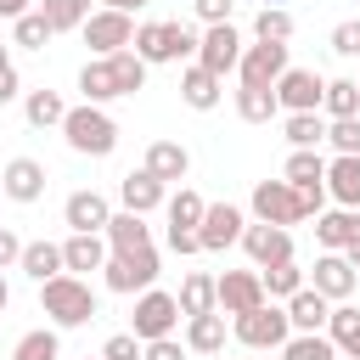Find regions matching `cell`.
Instances as JSON below:
<instances>
[{
	"instance_id": "obj_57",
	"label": "cell",
	"mask_w": 360,
	"mask_h": 360,
	"mask_svg": "<svg viewBox=\"0 0 360 360\" xmlns=\"http://www.w3.org/2000/svg\"><path fill=\"white\" fill-rule=\"evenodd\" d=\"M84 360H90V354H84ZM96 360H101V354H96Z\"/></svg>"
},
{
	"instance_id": "obj_8",
	"label": "cell",
	"mask_w": 360,
	"mask_h": 360,
	"mask_svg": "<svg viewBox=\"0 0 360 360\" xmlns=\"http://www.w3.org/2000/svg\"><path fill=\"white\" fill-rule=\"evenodd\" d=\"M79 34H84V45H90L96 56H112V51H124V45L135 39V17L101 6V11H90V17L79 22Z\"/></svg>"
},
{
	"instance_id": "obj_7",
	"label": "cell",
	"mask_w": 360,
	"mask_h": 360,
	"mask_svg": "<svg viewBox=\"0 0 360 360\" xmlns=\"http://www.w3.org/2000/svg\"><path fill=\"white\" fill-rule=\"evenodd\" d=\"M174 326H180V304H174V292H163V287H146V292L135 298L129 332H135L141 343H152V338H169Z\"/></svg>"
},
{
	"instance_id": "obj_55",
	"label": "cell",
	"mask_w": 360,
	"mask_h": 360,
	"mask_svg": "<svg viewBox=\"0 0 360 360\" xmlns=\"http://www.w3.org/2000/svg\"><path fill=\"white\" fill-rule=\"evenodd\" d=\"M6 304H11V287H6V270H0V315H6Z\"/></svg>"
},
{
	"instance_id": "obj_30",
	"label": "cell",
	"mask_w": 360,
	"mask_h": 360,
	"mask_svg": "<svg viewBox=\"0 0 360 360\" xmlns=\"http://www.w3.org/2000/svg\"><path fill=\"white\" fill-rule=\"evenodd\" d=\"M17 270H28L34 281H51V276H62V242H22V259H17Z\"/></svg>"
},
{
	"instance_id": "obj_14",
	"label": "cell",
	"mask_w": 360,
	"mask_h": 360,
	"mask_svg": "<svg viewBox=\"0 0 360 360\" xmlns=\"http://www.w3.org/2000/svg\"><path fill=\"white\" fill-rule=\"evenodd\" d=\"M242 208L236 202H208L202 208V219H197V242H202V253H219V248H231V242H242Z\"/></svg>"
},
{
	"instance_id": "obj_42",
	"label": "cell",
	"mask_w": 360,
	"mask_h": 360,
	"mask_svg": "<svg viewBox=\"0 0 360 360\" xmlns=\"http://www.w3.org/2000/svg\"><path fill=\"white\" fill-rule=\"evenodd\" d=\"M39 11H45V22H51L56 34H68V28H79V22L90 17V0H45Z\"/></svg>"
},
{
	"instance_id": "obj_23",
	"label": "cell",
	"mask_w": 360,
	"mask_h": 360,
	"mask_svg": "<svg viewBox=\"0 0 360 360\" xmlns=\"http://www.w3.org/2000/svg\"><path fill=\"white\" fill-rule=\"evenodd\" d=\"M62 219H68L73 231H107L112 208H107V197H101V191H73V197L62 202Z\"/></svg>"
},
{
	"instance_id": "obj_59",
	"label": "cell",
	"mask_w": 360,
	"mask_h": 360,
	"mask_svg": "<svg viewBox=\"0 0 360 360\" xmlns=\"http://www.w3.org/2000/svg\"><path fill=\"white\" fill-rule=\"evenodd\" d=\"M354 84H360V79H354Z\"/></svg>"
},
{
	"instance_id": "obj_38",
	"label": "cell",
	"mask_w": 360,
	"mask_h": 360,
	"mask_svg": "<svg viewBox=\"0 0 360 360\" xmlns=\"http://www.w3.org/2000/svg\"><path fill=\"white\" fill-rule=\"evenodd\" d=\"M51 22H45V11H22L17 22H11V45H22V51H45L51 45Z\"/></svg>"
},
{
	"instance_id": "obj_26",
	"label": "cell",
	"mask_w": 360,
	"mask_h": 360,
	"mask_svg": "<svg viewBox=\"0 0 360 360\" xmlns=\"http://www.w3.org/2000/svg\"><path fill=\"white\" fill-rule=\"evenodd\" d=\"M219 84H225L219 73H208V68H197V62H191V68L180 73V101H186V107H197V112H208V107H219V96H225Z\"/></svg>"
},
{
	"instance_id": "obj_5",
	"label": "cell",
	"mask_w": 360,
	"mask_h": 360,
	"mask_svg": "<svg viewBox=\"0 0 360 360\" xmlns=\"http://www.w3.org/2000/svg\"><path fill=\"white\" fill-rule=\"evenodd\" d=\"M231 332H236V343H248V349H281V343L292 338V321H287V309H281L276 298H264L259 309L231 315Z\"/></svg>"
},
{
	"instance_id": "obj_9",
	"label": "cell",
	"mask_w": 360,
	"mask_h": 360,
	"mask_svg": "<svg viewBox=\"0 0 360 360\" xmlns=\"http://www.w3.org/2000/svg\"><path fill=\"white\" fill-rule=\"evenodd\" d=\"M270 90H276V107H281V112H321V90H326V79H321L315 68H287Z\"/></svg>"
},
{
	"instance_id": "obj_48",
	"label": "cell",
	"mask_w": 360,
	"mask_h": 360,
	"mask_svg": "<svg viewBox=\"0 0 360 360\" xmlns=\"http://www.w3.org/2000/svg\"><path fill=\"white\" fill-rule=\"evenodd\" d=\"M191 11H197L202 22H231V11H236V0H191Z\"/></svg>"
},
{
	"instance_id": "obj_3",
	"label": "cell",
	"mask_w": 360,
	"mask_h": 360,
	"mask_svg": "<svg viewBox=\"0 0 360 360\" xmlns=\"http://www.w3.org/2000/svg\"><path fill=\"white\" fill-rule=\"evenodd\" d=\"M62 135H68V146H73L79 158H107V152L118 146V124H112V112H107V107H96V101L68 107Z\"/></svg>"
},
{
	"instance_id": "obj_53",
	"label": "cell",
	"mask_w": 360,
	"mask_h": 360,
	"mask_svg": "<svg viewBox=\"0 0 360 360\" xmlns=\"http://www.w3.org/2000/svg\"><path fill=\"white\" fill-rule=\"evenodd\" d=\"M343 259H349V264H354V270H360V231H354V236H349V248H343Z\"/></svg>"
},
{
	"instance_id": "obj_12",
	"label": "cell",
	"mask_w": 360,
	"mask_h": 360,
	"mask_svg": "<svg viewBox=\"0 0 360 360\" xmlns=\"http://www.w3.org/2000/svg\"><path fill=\"white\" fill-rule=\"evenodd\" d=\"M214 304H219L225 315H248V309H259V304H264V281H259V270H225V276H214Z\"/></svg>"
},
{
	"instance_id": "obj_27",
	"label": "cell",
	"mask_w": 360,
	"mask_h": 360,
	"mask_svg": "<svg viewBox=\"0 0 360 360\" xmlns=\"http://www.w3.org/2000/svg\"><path fill=\"white\" fill-rule=\"evenodd\" d=\"M326 338L349 354V360H360V309L343 298V304H332V315H326Z\"/></svg>"
},
{
	"instance_id": "obj_51",
	"label": "cell",
	"mask_w": 360,
	"mask_h": 360,
	"mask_svg": "<svg viewBox=\"0 0 360 360\" xmlns=\"http://www.w3.org/2000/svg\"><path fill=\"white\" fill-rule=\"evenodd\" d=\"M17 90H22L17 68H0V107H6V101H17Z\"/></svg>"
},
{
	"instance_id": "obj_29",
	"label": "cell",
	"mask_w": 360,
	"mask_h": 360,
	"mask_svg": "<svg viewBox=\"0 0 360 360\" xmlns=\"http://www.w3.org/2000/svg\"><path fill=\"white\" fill-rule=\"evenodd\" d=\"M22 118H28L34 129H62V118H68V101H62L56 90H28V101H22Z\"/></svg>"
},
{
	"instance_id": "obj_44",
	"label": "cell",
	"mask_w": 360,
	"mask_h": 360,
	"mask_svg": "<svg viewBox=\"0 0 360 360\" xmlns=\"http://www.w3.org/2000/svg\"><path fill=\"white\" fill-rule=\"evenodd\" d=\"M101 360H141V338L135 332H112L101 343Z\"/></svg>"
},
{
	"instance_id": "obj_6",
	"label": "cell",
	"mask_w": 360,
	"mask_h": 360,
	"mask_svg": "<svg viewBox=\"0 0 360 360\" xmlns=\"http://www.w3.org/2000/svg\"><path fill=\"white\" fill-rule=\"evenodd\" d=\"M158 248L146 242V248H129V253H107V264H101V281L112 287V292H146L152 281H158Z\"/></svg>"
},
{
	"instance_id": "obj_49",
	"label": "cell",
	"mask_w": 360,
	"mask_h": 360,
	"mask_svg": "<svg viewBox=\"0 0 360 360\" xmlns=\"http://www.w3.org/2000/svg\"><path fill=\"white\" fill-rule=\"evenodd\" d=\"M17 259H22V236H17V231H6V225H0V270H11V264H17Z\"/></svg>"
},
{
	"instance_id": "obj_4",
	"label": "cell",
	"mask_w": 360,
	"mask_h": 360,
	"mask_svg": "<svg viewBox=\"0 0 360 360\" xmlns=\"http://www.w3.org/2000/svg\"><path fill=\"white\" fill-rule=\"evenodd\" d=\"M129 51L152 68V62H186V56H197V34L186 28V22H141L135 28V39H129Z\"/></svg>"
},
{
	"instance_id": "obj_40",
	"label": "cell",
	"mask_w": 360,
	"mask_h": 360,
	"mask_svg": "<svg viewBox=\"0 0 360 360\" xmlns=\"http://www.w3.org/2000/svg\"><path fill=\"white\" fill-rule=\"evenodd\" d=\"M163 202H169V225H180V231H197V219H202V208H208L191 186H180V191L163 197Z\"/></svg>"
},
{
	"instance_id": "obj_33",
	"label": "cell",
	"mask_w": 360,
	"mask_h": 360,
	"mask_svg": "<svg viewBox=\"0 0 360 360\" xmlns=\"http://www.w3.org/2000/svg\"><path fill=\"white\" fill-rule=\"evenodd\" d=\"M281 360H338V343L326 332H292L281 343Z\"/></svg>"
},
{
	"instance_id": "obj_28",
	"label": "cell",
	"mask_w": 360,
	"mask_h": 360,
	"mask_svg": "<svg viewBox=\"0 0 360 360\" xmlns=\"http://www.w3.org/2000/svg\"><path fill=\"white\" fill-rule=\"evenodd\" d=\"M101 236L112 242V253H129V248H146V242H152V231H146V214H129V208H124V214H112Z\"/></svg>"
},
{
	"instance_id": "obj_52",
	"label": "cell",
	"mask_w": 360,
	"mask_h": 360,
	"mask_svg": "<svg viewBox=\"0 0 360 360\" xmlns=\"http://www.w3.org/2000/svg\"><path fill=\"white\" fill-rule=\"evenodd\" d=\"M22 11H28V0H0V17H6V22H17Z\"/></svg>"
},
{
	"instance_id": "obj_34",
	"label": "cell",
	"mask_w": 360,
	"mask_h": 360,
	"mask_svg": "<svg viewBox=\"0 0 360 360\" xmlns=\"http://www.w3.org/2000/svg\"><path fill=\"white\" fill-rule=\"evenodd\" d=\"M11 360H62V338H56V326H34V332H22L17 349H11Z\"/></svg>"
},
{
	"instance_id": "obj_39",
	"label": "cell",
	"mask_w": 360,
	"mask_h": 360,
	"mask_svg": "<svg viewBox=\"0 0 360 360\" xmlns=\"http://www.w3.org/2000/svg\"><path fill=\"white\" fill-rule=\"evenodd\" d=\"M281 180H292V186H309V180H326V158H321L315 146H292V158H287V169H281Z\"/></svg>"
},
{
	"instance_id": "obj_11",
	"label": "cell",
	"mask_w": 360,
	"mask_h": 360,
	"mask_svg": "<svg viewBox=\"0 0 360 360\" xmlns=\"http://www.w3.org/2000/svg\"><path fill=\"white\" fill-rule=\"evenodd\" d=\"M236 62H242V34L231 22H208V34L197 39V68L225 79V73H236Z\"/></svg>"
},
{
	"instance_id": "obj_37",
	"label": "cell",
	"mask_w": 360,
	"mask_h": 360,
	"mask_svg": "<svg viewBox=\"0 0 360 360\" xmlns=\"http://www.w3.org/2000/svg\"><path fill=\"white\" fill-rule=\"evenodd\" d=\"M259 281H264V298H281V304H287V298L304 287V270H298L292 259H281V264H264Z\"/></svg>"
},
{
	"instance_id": "obj_54",
	"label": "cell",
	"mask_w": 360,
	"mask_h": 360,
	"mask_svg": "<svg viewBox=\"0 0 360 360\" xmlns=\"http://www.w3.org/2000/svg\"><path fill=\"white\" fill-rule=\"evenodd\" d=\"M101 6H112V11H129V17H135V11L146 6V0H101Z\"/></svg>"
},
{
	"instance_id": "obj_47",
	"label": "cell",
	"mask_w": 360,
	"mask_h": 360,
	"mask_svg": "<svg viewBox=\"0 0 360 360\" xmlns=\"http://www.w3.org/2000/svg\"><path fill=\"white\" fill-rule=\"evenodd\" d=\"M332 51L338 56H360V22H338L332 28Z\"/></svg>"
},
{
	"instance_id": "obj_1",
	"label": "cell",
	"mask_w": 360,
	"mask_h": 360,
	"mask_svg": "<svg viewBox=\"0 0 360 360\" xmlns=\"http://www.w3.org/2000/svg\"><path fill=\"white\" fill-rule=\"evenodd\" d=\"M146 84V62L124 45V51H112V56H90L84 68H79V90H84V101H118V96H135Z\"/></svg>"
},
{
	"instance_id": "obj_18",
	"label": "cell",
	"mask_w": 360,
	"mask_h": 360,
	"mask_svg": "<svg viewBox=\"0 0 360 360\" xmlns=\"http://www.w3.org/2000/svg\"><path fill=\"white\" fill-rule=\"evenodd\" d=\"M163 197H169V186H163L158 174H146V169H129V174L118 180V202H124L129 214H152Z\"/></svg>"
},
{
	"instance_id": "obj_25",
	"label": "cell",
	"mask_w": 360,
	"mask_h": 360,
	"mask_svg": "<svg viewBox=\"0 0 360 360\" xmlns=\"http://www.w3.org/2000/svg\"><path fill=\"white\" fill-rule=\"evenodd\" d=\"M354 231H360V208H332V214L321 208V214H315V242H321L326 253H343Z\"/></svg>"
},
{
	"instance_id": "obj_20",
	"label": "cell",
	"mask_w": 360,
	"mask_h": 360,
	"mask_svg": "<svg viewBox=\"0 0 360 360\" xmlns=\"http://www.w3.org/2000/svg\"><path fill=\"white\" fill-rule=\"evenodd\" d=\"M141 169H146V174H158L163 186H174V180H186V174H191V152H186L180 141H152Z\"/></svg>"
},
{
	"instance_id": "obj_56",
	"label": "cell",
	"mask_w": 360,
	"mask_h": 360,
	"mask_svg": "<svg viewBox=\"0 0 360 360\" xmlns=\"http://www.w3.org/2000/svg\"><path fill=\"white\" fill-rule=\"evenodd\" d=\"M0 68H11V51H6V45H0Z\"/></svg>"
},
{
	"instance_id": "obj_41",
	"label": "cell",
	"mask_w": 360,
	"mask_h": 360,
	"mask_svg": "<svg viewBox=\"0 0 360 360\" xmlns=\"http://www.w3.org/2000/svg\"><path fill=\"white\" fill-rule=\"evenodd\" d=\"M253 39H276V45H287V39H292V11L264 6V11L253 17Z\"/></svg>"
},
{
	"instance_id": "obj_10",
	"label": "cell",
	"mask_w": 360,
	"mask_h": 360,
	"mask_svg": "<svg viewBox=\"0 0 360 360\" xmlns=\"http://www.w3.org/2000/svg\"><path fill=\"white\" fill-rule=\"evenodd\" d=\"M248 202H253V219H264V225H298L304 219L292 180H259Z\"/></svg>"
},
{
	"instance_id": "obj_35",
	"label": "cell",
	"mask_w": 360,
	"mask_h": 360,
	"mask_svg": "<svg viewBox=\"0 0 360 360\" xmlns=\"http://www.w3.org/2000/svg\"><path fill=\"white\" fill-rule=\"evenodd\" d=\"M321 107H326V118H354L360 112V84L354 79H326Z\"/></svg>"
},
{
	"instance_id": "obj_15",
	"label": "cell",
	"mask_w": 360,
	"mask_h": 360,
	"mask_svg": "<svg viewBox=\"0 0 360 360\" xmlns=\"http://www.w3.org/2000/svg\"><path fill=\"white\" fill-rule=\"evenodd\" d=\"M242 248H248L253 270H264V264H281V259H292V236H287V225H264V219L242 225Z\"/></svg>"
},
{
	"instance_id": "obj_58",
	"label": "cell",
	"mask_w": 360,
	"mask_h": 360,
	"mask_svg": "<svg viewBox=\"0 0 360 360\" xmlns=\"http://www.w3.org/2000/svg\"><path fill=\"white\" fill-rule=\"evenodd\" d=\"M264 6H276V0H264Z\"/></svg>"
},
{
	"instance_id": "obj_31",
	"label": "cell",
	"mask_w": 360,
	"mask_h": 360,
	"mask_svg": "<svg viewBox=\"0 0 360 360\" xmlns=\"http://www.w3.org/2000/svg\"><path fill=\"white\" fill-rule=\"evenodd\" d=\"M281 107H276V90L270 84H242L236 90V118H248V124H270Z\"/></svg>"
},
{
	"instance_id": "obj_45",
	"label": "cell",
	"mask_w": 360,
	"mask_h": 360,
	"mask_svg": "<svg viewBox=\"0 0 360 360\" xmlns=\"http://www.w3.org/2000/svg\"><path fill=\"white\" fill-rule=\"evenodd\" d=\"M186 354H191V349H186L174 332H169V338H152V343H141V360H186Z\"/></svg>"
},
{
	"instance_id": "obj_21",
	"label": "cell",
	"mask_w": 360,
	"mask_h": 360,
	"mask_svg": "<svg viewBox=\"0 0 360 360\" xmlns=\"http://www.w3.org/2000/svg\"><path fill=\"white\" fill-rule=\"evenodd\" d=\"M107 264V242H101V231H73L68 242H62V270L68 276H79V270H101Z\"/></svg>"
},
{
	"instance_id": "obj_24",
	"label": "cell",
	"mask_w": 360,
	"mask_h": 360,
	"mask_svg": "<svg viewBox=\"0 0 360 360\" xmlns=\"http://www.w3.org/2000/svg\"><path fill=\"white\" fill-rule=\"evenodd\" d=\"M186 349H191V354H219V349H225V309L186 315Z\"/></svg>"
},
{
	"instance_id": "obj_13",
	"label": "cell",
	"mask_w": 360,
	"mask_h": 360,
	"mask_svg": "<svg viewBox=\"0 0 360 360\" xmlns=\"http://www.w3.org/2000/svg\"><path fill=\"white\" fill-rule=\"evenodd\" d=\"M287 68H292V62H287V45H276V39H259V45H242L236 79H242V84H276Z\"/></svg>"
},
{
	"instance_id": "obj_50",
	"label": "cell",
	"mask_w": 360,
	"mask_h": 360,
	"mask_svg": "<svg viewBox=\"0 0 360 360\" xmlns=\"http://www.w3.org/2000/svg\"><path fill=\"white\" fill-rule=\"evenodd\" d=\"M169 248H174V253H202L197 231H180V225H169Z\"/></svg>"
},
{
	"instance_id": "obj_16",
	"label": "cell",
	"mask_w": 360,
	"mask_h": 360,
	"mask_svg": "<svg viewBox=\"0 0 360 360\" xmlns=\"http://www.w3.org/2000/svg\"><path fill=\"white\" fill-rule=\"evenodd\" d=\"M354 281H360V270H354L343 253H321L315 270H309V287H315L321 298H332V304H343V298L354 292Z\"/></svg>"
},
{
	"instance_id": "obj_22",
	"label": "cell",
	"mask_w": 360,
	"mask_h": 360,
	"mask_svg": "<svg viewBox=\"0 0 360 360\" xmlns=\"http://www.w3.org/2000/svg\"><path fill=\"white\" fill-rule=\"evenodd\" d=\"M281 309H287L292 332H321V326H326V315H332V298H321V292L304 281V287H298V292H292Z\"/></svg>"
},
{
	"instance_id": "obj_46",
	"label": "cell",
	"mask_w": 360,
	"mask_h": 360,
	"mask_svg": "<svg viewBox=\"0 0 360 360\" xmlns=\"http://www.w3.org/2000/svg\"><path fill=\"white\" fill-rule=\"evenodd\" d=\"M292 191H298V208H304V219L326 208V180H309V186H292Z\"/></svg>"
},
{
	"instance_id": "obj_36",
	"label": "cell",
	"mask_w": 360,
	"mask_h": 360,
	"mask_svg": "<svg viewBox=\"0 0 360 360\" xmlns=\"http://www.w3.org/2000/svg\"><path fill=\"white\" fill-rule=\"evenodd\" d=\"M281 135L292 146H321L326 141V118L321 112H281Z\"/></svg>"
},
{
	"instance_id": "obj_2",
	"label": "cell",
	"mask_w": 360,
	"mask_h": 360,
	"mask_svg": "<svg viewBox=\"0 0 360 360\" xmlns=\"http://www.w3.org/2000/svg\"><path fill=\"white\" fill-rule=\"evenodd\" d=\"M39 309L51 315V326H90L96 321V292H90V281L62 270V276L39 281Z\"/></svg>"
},
{
	"instance_id": "obj_32",
	"label": "cell",
	"mask_w": 360,
	"mask_h": 360,
	"mask_svg": "<svg viewBox=\"0 0 360 360\" xmlns=\"http://www.w3.org/2000/svg\"><path fill=\"white\" fill-rule=\"evenodd\" d=\"M174 304H180V315H202V309H219V304H214V276L191 270V276L180 281V292H174Z\"/></svg>"
},
{
	"instance_id": "obj_19",
	"label": "cell",
	"mask_w": 360,
	"mask_h": 360,
	"mask_svg": "<svg viewBox=\"0 0 360 360\" xmlns=\"http://www.w3.org/2000/svg\"><path fill=\"white\" fill-rule=\"evenodd\" d=\"M326 197H338V208H360V152H338L326 163Z\"/></svg>"
},
{
	"instance_id": "obj_17",
	"label": "cell",
	"mask_w": 360,
	"mask_h": 360,
	"mask_svg": "<svg viewBox=\"0 0 360 360\" xmlns=\"http://www.w3.org/2000/svg\"><path fill=\"white\" fill-rule=\"evenodd\" d=\"M0 191H6L11 202H39V197H45V163H39V158H11V163L0 169Z\"/></svg>"
},
{
	"instance_id": "obj_43",
	"label": "cell",
	"mask_w": 360,
	"mask_h": 360,
	"mask_svg": "<svg viewBox=\"0 0 360 360\" xmlns=\"http://www.w3.org/2000/svg\"><path fill=\"white\" fill-rule=\"evenodd\" d=\"M326 141H332L338 152H360V112H354V118H332V124H326Z\"/></svg>"
}]
</instances>
